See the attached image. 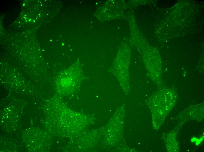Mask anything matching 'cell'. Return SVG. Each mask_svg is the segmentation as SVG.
<instances>
[{
  "mask_svg": "<svg viewBox=\"0 0 204 152\" xmlns=\"http://www.w3.org/2000/svg\"><path fill=\"white\" fill-rule=\"evenodd\" d=\"M83 79L82 68L79 60L69 68L60 73L57 84L72 91L77 89Z\"/></svg>",
  "mask_w": 204,
  "mask_h": 152,
  "instance_id": "6da1fadb",
  "label": "cell"
}]
</instances>
